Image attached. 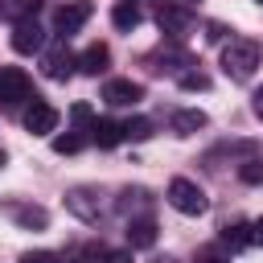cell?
<instances>
[{"label": "cell", "mask_w": 263, "mask_h": 263, "mask_svg": "<svg viewBox=\"0 0 263 263\" xmlns=\"http://www.w3.org/2000/svg\"><path fill=\"white\" fill-rule=\"evenodd\" d=\"M33 99V82L21 66H0V107H16Z\"/></svg>", "instance_id": "obj_5"}, {"label": "cell", "mask_w": 263, "mask_h": 263, "mask_svg": "<svg viewBox=\"0 0 263 263\" xmlns=\"http://www.w3.org/2000/svg\"><path fill=\"white\" fill-rule=\"evenodd\" d=\"M70 119L78 123V132H90V123H95V115H90L86 103H74V107H70Z\"/></svg>", "instance_id": "obj_26"}, {"label": "cell", "mask_w": 263, "mask_h": 263, "mask_svg": "<svg viewBox=\"0 0 263 263\" xmlns=\"http://www.w3.org/2000/svg\"><path fill=\"white\" fill-rule=\"evenodd\" d=\"M132 4H136V0H132Z\"/></svg>", "instance_id": "obj_35"}, {"label": "cell", "mask_w": 263, "mask_h": 263, "mask_svg": "<svg viewBox=\"0 0 263 263\" xmlns=\"http://www.w3.org/2000/svg\"><path fill=\"white\" fill-rule=\"evenodd\" d=\"M238 181H247V185H263V156H247V160L238 164Z\"/></svg>", "instance_id": "obj_22"}, {"label": "cell", "mask_w": 263, "mask_h": 263, "mask_svg": "<svg viewBox=\"0 0 263 263\" xmlns=\"http://www.w3.org/2000/svg\"><path fill=\"white\" fill-rule=\"evenodd\" d=\"M259 4H263V0H259Z\"/></svg>", "instance_id": "obj_34"}, {"label": "cell", "mask_w": 263, "mask_h": 263, "mask_svg": "<svg viewBox=\"0 0 263 263\" xmlns=\"http://www.w3.org/2000/svg\"><path fill=\"white\" fill-rule=\"evenodd\" d=\"M156 242V222L152 218H132L127 222V251H148Z\"/></svg>", "instance_id": "obj_13"}, {"label": "cell", "mask_w": 263, "mask_h": 263, "mask_svg": "<svg viewBox=\"0 0 263 263\" xmlns=\"http://www.w3.org/2000/svg\"><path fill=\"white\" fill-rule=\"evenodd\" d=\"M152 136V119H144V115H132V119H123V140H148Z\"/></svg>", "instance_id": "obj_21"}, {"label": "cell", "mask_w": 263, "mask_h": 263, "mask_svg": "<svg viewBox=\"0 0 263 263\" xmlns=\"http://www.w3.org/2000/svg\"><path fill=\"white\" fill-rule=\"evenodd\" d=\"M140 21H144V12H140V4H132V0H119V4L111 8V25H115L119 33L140 29Z\"/></svg>", "instance_id": "obj_16"}, {"label": "cell", "mask_w": 263, "mask_h": 263, "mask_svg": "<svg viewBox=\"0 0 263 263\" xmlns=\"http://www.w3.org/2000/svg\"><path fill=\"white\" fill-rule=\"evenodd\" d=\"M251 107H255V115H259V119H263V86H259V90H255V103H251Z\"/></svg>", "instance_id": "obj_31"}, {"label": "cell", "mask_w": 263, "mask_h": 263, "mask_svg": "<svg viewBox=\"0 0 263 263\" xmlns=\"http://www.w3.org/2000/svg\"><path fill=\"white\" fill-rule=\"evenodd\" d=\"M247 242H251V222H230V226H222V242H218V247L238 251V247H247Z\"/></svg>", "instance_id": "obj_19"}, {"label": "cell", "mask_w": 263, "mask_h": 263, "mask_svg": "<svg viewBox=\"0 0 263 263\" xmlns=\"http://www.w3.org/2000/svg\"><path fill=\"white\" fill-rule=\"evenodd\" d=\"M193 263H226V247H205V251H197Z\"/></svg>", "instance_id": "obj_27"}, {"label": "cell", "mask_w": 263, "mask_h": 263, "mask_svg": "<svg viewBox=\"0 0 263 263\" xmlns=\"http://www.w3.org/2000/svg\"><path fill=\"white\" fill-rule=\"evenodd\" d=\"M82 144H86V136H82V132H66V136H53V152H62V156L78 152Z\"/></svg>", "instance_id": "obj_23"}, {"label": "cell", "mask_w": 263, "mask_h": 263, "mask_svg": "<svg viewBox=\"0 0 263 263\" xmlns=\"http://www.w3.org/2000/svg\"><path fill=\"white\" fill-rule=\"evenodd\" d=\"M86 21H90V4H86V0H70V4H62V8L53 12V33L70 41Z\"/></svg>", "instance_id": "obj_6"}, {"label": "cell", "mask_w": 263, "mask_h": 263, "mask_svg": "<svg viewBox=\"0 0 263 263\" xmlns=\"http://www.w3.org/2000/svg\"><path fill=\"white\" fill-rule=\"evenodd\" d=\"M218 156H259V144L255 140H234V144H222V148L210 152V160H218Z\"/></svg>", "instance_id": "obj_20"}, {"label": "cell", "mask_w": 263, "mask_h": 263, "mask_svg": "<svg viewBox=\"0 0 263 263\" xmlns=\"http://www.w3.org/2000/svg\"><path fill=\"white\" fill-rule=\"evenodd\" d=\"M12 218H16V226H25V230H45V226H49V214H45L41 205H12Z\"/></svg>", "instance_id": "obj_18"}, {"label": "cell", "mask_w": 263, "mask_h": 263, "mask_svg": "<svg viewBox=\"0 0 263 263\" xmlns=\"http://www.w3.org/2000/svg\"><path fill=\"white\" fill-rule=\"evenodd\" d=\"M164 197H168V205H173L177 214H185V218H197V214H205V210H210L205 189H201L197 181H189V177H173Z\"/></svg>", "instance_id": "obj_2"}, {"label": "cell", "mask_w": 263, "mask_h": 263, "mask_svg": "<svg viewBox=\"0 0 263 263\" xmlns=\"http://www.w3.org/2000/svg\"><path fill=\"white\" fill-rule=\"evenodd\" d=\"M103 263H132V251H103Z\"/></svg>", "instance_id": "obj_28"}, {"label": "cell", "mask_w": 263, "mask_h": 263, "mask_svg": "<svg viewBox=\"0 0 263 263\" xmlns=\"http://www.w3.org/2000/svg\"><path fill=\"white\" fill-rule=\"evenodd\" d=\"M148 62H152V70H156V74H185V66H193V58H189L185 49H177V45L156 49Z\"/></svg>", "instance_id": "obj_10"}, {"label": "cell", "mask_w": 263, "mask_h": 263, "mask_svg": "<svg viewBox=\"0 0 263 263\" xmlns=\"http://www.w3.org/2000/svg\"><path fill=\"white\" fill-rule=\"evenodd\" d=\"M12 49H16V53H41V49H45V29H41L37 21L12 25Z\"/></svg>", "instance_id": "obj_8"}, {"label": "cell", "mask_w": 263, "mask_h": 263, "mask_svg": "<svg viewBox=\"0 0 263 263\" xmlns=\"http://www.w3.org/2000/svg\"><path fill=\"white\" fill-rule=\"evenodd\" d=\"M251 242H255V247H263V218H255V222H251Z\"/></svg>", "instance_id": "obj_30"}, {"label": "cell", "mask_w": 263, "mask_h": 263, "mask_svg": "<svg viewBox=\"0 0 263 263\" xmlns=\"http://www.w3.org/2000/svg\"><path fill=\"white\" fill-rule=\"evenodd\" d=\"M107 62H111V49H107L103 41H95V45H86V49L78 53V70L90 74V78H99V74L107 70Z\"/></svg>", "instance_id": "obj_12"}, {"label": "cell", "mask_w": 263, "mask_h": 263, "mask_svg": "<svg viewBox=\"0 0 263 263\" xmlns=\"http://www.w3.org/2000/svg\"><path fill=\"white\" fill-rule=\"evenodd\" d=\"M173 4H181V8H193V0H173Z\"/></svg>", "instance_id": "obj_33"}, {"label": "cell", "mask_w": 263, "mask_h": 263, "mask_svg": "<svg viewBox=\"0 0 263 263\" xmlns=\"http://www.w3.org/2000/svg\"><path fill=\"white\" fill-rule=\"evenodd\" d=\"M205 37H210V41H222V37H226V25L210 21V25H205Z\"/></svg>", "instance_id": "obj_29"}, {"label": "cell", "mask_w": 263, "mask_h": 263, "mask_svg": "<svg viewBox=\"0 0 263 263\" xmlns=\"http://www.w3.org/2000/svg\"><path fill=\"white\" fill-rule=\"evenodd\" d=\"M90 140L99 148H115V144H123V123L119 119H95L90 123Z\"/></svg>", "instance_id": "obj_15"}, {"label": "cell", "mask_w": 263, "mask_h": 263, "mask_svg": "<svg viewBox=\"0 0 263 263\" xmlns=\"http://www.w3.org/2000/svg\"><path fill=\"white\" fill-rule=\"evenodd\" d=\"M103 99H107L111 107H132V103L144 99V86L132 82V78H111V82L103 86Z\"/></svg>", "instance_id": "obj_9"}, {"label": "cell", "mask_w": 263, "mask_h": 263, "mask_svg": "<svg viewBox=\"0 0 263 263\" xmlns=\"http://www.w3.org/2000/svg\"><path fill=\"white\" fill-rule=\"evenodd\" d=\"M177 82H181V90H210V78L201 70H185V74H177Z\"/></svg>", "instance_id": "obj_25"}, {"label": "cell", "mask_w": 263, "mask_h": 263, "mask_svg": "<svg viewBox=\"0 0 263 263\" xmlns=\"http://www.w3.org/2000/svg\"><path fill=\"white\" fill-rule=\"evenodd\" d=\"M41 70H45V78H53V82H66V78L78 70V58H74V49L66 45V37H53V41L41 49Z\"/></svg>", "instance_id": "obj_3"}, {"label": "cell", "mask_w": 263, "mask_h": 263, "mask_svg": "<svg viewBox=\"0 0 263 263\" xmlns=\"http://www.w3.org/2000/svg\"><path fill=\"white\" fill-rule=\"evenodd\" d=\"M259 62H263V49H259V41H251V37H230V41L222 45V74L234 78V82H247V78L259 70Z\"/></svg>", "instance_id": "obj_1"}, {"label": "cell", "mask_w": 263, "mask_h": 263, "mask_svg": "<svg viewBox=\"0 0 263 263\" xmlns=\"http://www.w3.org/2000/svg\"><path fill=\"white\" fill-rule=\"evenodd\" d=\"M58 107H49L45 99H33L29 103V111H25V132H33V136H49V132H58Z\"/></svg>", "instance_id": "obj_7"}, {"label": "cell", "mask_w": 263, "mask_h": 263, "mask_svg": "<svg viewBox=\"0 0 263 263\" xmlns=\"http://www.w3.org/2000/svg\"><path fill=\"white\" fill-rule=\"evenodd\" d=\"M4 164H8V152H4V148H0V168H4Z\"/></svg>", "instance_id": "obj_32"}, {"label": "cell", "mask_w": 263, "mask_h": 263, "mask_svg": "<svg viewBox=\"0 0 263 263\" xmlns=\"http://www.w3.org/2000/svg\"><path fill=\"white\" fill-rule=\"evenodd\" d=\"M66 210L78 214L82 222H99V197H95V189H70L66 193Z\"/></svg>", "instance_id": "obj_11"}, {"label": "cell", "mask_w": 263, "mask_h": 263, "mask_svg": "<svg viewBox=\"0 0 263 263\" xmlns=\"http://www.w3.org/2000/svg\"><path fill=\"white\" fill-rule=\"evenodd\" d=\"M37 8H41V0H4L0 16L12 21V25H21V21H37Z\"/></svg>", "instance_id": "obj_17"}, {"label": "cell", "mask_w": 263, "mask_h": 263, "mask_svg": "<svg viewBox=\"0 0 263 263\" xmlns=\"http://www.w3.org/2000/svg\"><path fill=\"white\" fill-rule=\"evenodd\" d=\"M152 197H148V189H123L119 193V210L123 214H132V210H140V205H148Z\"/></svg>", "instance_id": "obj_24"}, {"label": "cell", "mask_w": 263, "mask_h": 263, "mask_svg": "<svg viewBox=\"0 0 263 263\" xmlns=\"http://www.w3.org/2000/svg\"><path fill=\"white\" fill-rule=\"evenodd\" d=\"M210 123V115L201 111V107H181V111H173V132L177 136H193V132H201Z\"/></svg>", "instance_id": "obj_14"}, {"label": "cell", "mask_w": 263, "mask_h": 263, "mask_svg": "<svg viewBox=\"0 0 263 263\" xmlns=\"http://www.w3.org/2000/svg\"><path fill=\"white\" fill-rule=\"evenodd\" d=\"M193 25H197L193 8H181V4H173V0H164V4L156 8V29H160L164 37H173V41H181Z\"/></svg>", "instance_id": "obj_4"}]
</instances>
